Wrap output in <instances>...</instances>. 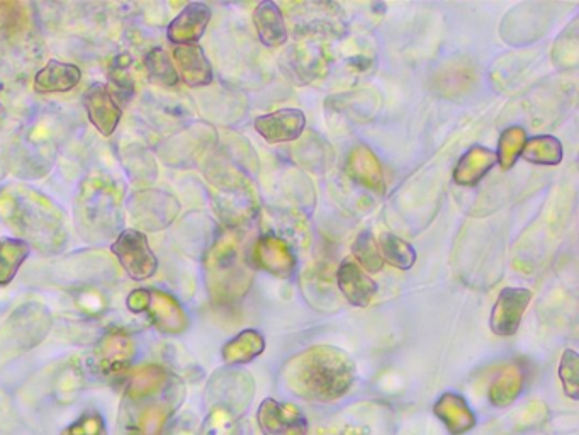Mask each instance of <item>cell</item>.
<instances>
[{
    "instance_id": "obj_1",
    "label": "cell",
    "mask_w": 579,
    "mask_h": 435,
    "mask_svg": "<svg viewBox=\"0 0 579 435\" xmlns=\"http://www.w3.org/2000/svg\"><path fill=\"white\" fill-rule=\"evenodd\" d=\"M184 398L180 381L160 366L136 369L124 393V419L130 435H162Z\"/></svg>"
},
{
    "instance_id": "obj_2",
    "label": "cell",
    "mask_w": 579,
    "mask_h": 435,
    "mask_svg": "<svg viewBox=\"0 0 579 435\" xmlns=\"http://www.w3.org/2000/svg\"><path fill=\"white\" fill-rule=\"evenodd\" d=\"M355 364L347 352L315 345L299 352L282 369V383L310 402H333L354 385Z\"/></svg>"
},
{
    "instance_id": "obj_3",
    "label": "cell",
    "mask_w": 579,
    "mask_h": 435,
    "mask_svg": "<svg viewBox=\"0 0 579 435\" xmlns=\"http://www.w3.org/2000/svg\"><path fill=\"white\" fill-rule=\"evenodd\" d=\"M0 220L45 252H57L65 242L62 211L33 189L0 191Z\"/></svg>"
},
{
    "instance_id": "obj_4",
    "label": "cell",
    "mask_w": 579,
    "mask_h": 435,
    "mask_svg": "<svg viewBox=\"0 0 579 435\" xmlns=\"http://www.w3.org/2000/svg\"><path fill=\"white\" fill-rule=\"evenodd\" d=\"M253 267L243 254L235 230L223 233L206 257V284L209 296L218 305L242 300L252 286Z\"/></svg>"
},
{
    "instance_id": "obj_5",
    "label": "cell",
    "mask_w": 579,
    "mask_h": 435,
    "mask_svg": "<svg viewBox=\"0 0 579 435\" xmlns=\"http://www.w3.org/2000/svg\"><path fill=\"white\" fill-rule=\"evenodd\" d=\"M123 194L104 177H92L82 184L77 199V225L87 240L101 242L113 238L121 228Z\"/></svg>"
},
{
    "instance_id": "obj_6",
    "label": "cell",
    "mask_w": 579,
    "mask_h": 435,
    "mask_svg": "<svg viewBox=\"0 0 579 435\" xmlns=\"http://www.w3.org/2000/svg\"><path fill=\"white\" fill-rule=\"evenodd\" d=\"M211 182L218 193V213L231 230L252 220L259 210V201L255 187L247 177H243L237 170L221 169L211 176Z\"/></svg>"
},
{
    "instance_id": "obj_7",
    "label": "cell",
    "mask_w": 579,
    "mask_h": 435,
    "mask_svg": "<svg viewBox=\"0 0 579 435\" xmlns=\"http://www.w3.org/2000/svg\"><path fill=\"white\" fill-rule=\"evenodd\" d=\"M126 306L133 313H147L153 325L165 334H180L189 323L175 298L158 289H135L128 296Z\"/></svg>"
},
{
    "instance_id": "obj_8",
    "label": "cell",
    "mask_w": 579,
    "mask_h": 435,
    "mask_svg": "<svg viewBox=\"0 0 579 435\" xmlns=\"http://www.w3.org/2000/svg\"><path fill=\"white\" fill-rule=\"evenodd\" d=\"M124 272L135 281H147L157 272L158 260L148 245V238L140 230H123L111 245Z\"/></svg>"
},
{
    "instance_id": "obj_9",
    "label": "cell",
    "mask_w": 579,
    "mask_h": 435,
    "mask_svg": "<svg viewBox=\"0 0 579 435\" xmlns=\"http://www.w3.org/2000/svg\"><path fill=\"white\" fill-rule=\"evenodd\" d=\"M179 210V203L170 194L158 191L136 194L130 206L136 225L150 232H158L169 226Z\"/></svg>"
},
{
    "instance_id": "obj_10",
    "label": "cell",
    "mask_w": 579,
    "mask_h": 435,
    "mask_svg": "<svg viewBox=\"0 0 579 435\" xmlns=\"http://www.w3.org/2000/svg\"><path fill=\"white\" fill-rule=\"evenodd\" d=\"M253 269L269 272L279 279H287L296 271V257L291 247L276 235L260 237L250 250Z\"/></svg>"
},
{
    "instance_id": "obj_11",
    "label": "cell",
    "mask_w": 579,
    "mask_h": 435,
    "mask_svg": "<svg viewBox=\"0 0 579 435\" xmlns=\"http://www.w3.org/2000/svg\"><path fill=\"white\" fill-rule=\"evenodd\" d=\"M530 301H532V293L529 289H501L491 311L490 327L493 334L500 335V337H512L517 334L523 313L529 308Z\"/></svg>"
},
{
    "instance_id": "obj_12",
    "label": "cell",
    "mask_w": 579,
    "mask_h": 435,
    "mask_svg": "<svg viewBox=\"0 0 579 435\" xmlns=\"http://www.w3.org/2000/svg\"><path fill=\"white\" fill-rule=\"evenodd\" d=\"M260 429L264 435H306L308 434V420L296 405L281 403L277 400H264L260 405Z\"/></svg>"
},
{
    "instance_id": "obj_13",
    "label": "cell",
    "mask_w": 579,
    "mask_h": 435,
    "mask_svg": "<svg viewBox=\"0 0 579 435\" xmlns=\"http://www.w3.org/2000/svg\"><path fill=\"white\" fill-rule=\"evenodd\" d=\"M253 125L265 142L272 145L296 142L303 135L306 116L301 109L284 108L259 116Z\"/></svg>"
},
{
    "instance_id": "obj_14",
    "label": "cell",
    "mask_w": 579,
    "mask_h": 435,
    "mask_svg": "<svg viewBox=\"0 0 579 435\" xmlns=\"http://www.w3.org/2000/svg\"><path fill=\"white\" fill-rule=\"evenodd\" d=\"M135 357V344L126 334H107L94 352V369L106 376L128 371Z\"/></svg>"
},
{
    "instance_id": "obj_15",
    "label": "cell",
    "mask_w": 579,
    "mask_h": 435,
    "mask_svg": "<svg viewBox=\"0 0 579 435\" xmlns=\"http://www.w3.org/2000/svg\"><path fill=\"white\" fill-rule=\"evenodd\" d=\"M84 108L90 123L102 136L113 135L123 116V109L114 101L113 92L104 85L89 87L84 94Z\"/></svg>"
},
{
    "instance_id": "obj_16",
    "label": "cell",
    "mask_w": 579,
    "mask_h": 435,
    "mask_svg": "<svg viewBox=\"0 0 579 435\" xmlns=\"http://www.w3.org/2000/svg\"><path fill=\"white\" fill-rule=\"evenodd\" d=\"M211 21V9L203 2L187 4L179 16L169 24L167 38L175 45H196L206 33Z\"/></svg>"
},
{
    "instance_id": "obj_17",
    "label": "cell",
    "mask_w": 579,
    "mask_h": 435,
    "mask_svg": "<svg viewBox=\"0 0 579 435\" xmlns=\"http://www.w3.org/2000/svg\"><path fill=\"white\" fill-rule=\"evenodd\" d=\"M337 284L345 300L360 308L371 305L372 298L377 293V284L372 281L371 276H367V272L362 271L354 260L350 259L343 260L338 267Z\"/></svg>"
},
{
    "instance_id": "obj_18",
    "label": "cell",
    "mask_w": 579,
    "mask_h": 435,
    "mask_svg": "<svg viewBox=\"0 0 579 435\" xmlns=\"http://www.w3.org/2000/svg\"><path fill=\"white\" fill-rule=\"evenodd\" d=\"M347 174L352 181L366 187L372 193L383 194L386 189L383 167L376 155L367 147H357L350 152L347 159Z\"/></svg>"
},
{
    "instance_id": "obj_19",
    "label": "cell",
    "mask_w": 579,
    "mask_h": 435,
    "mask_svg": "<svg viewBox=\"0 0 579 435\" xmlns=\"http://www.w3.org/2000/svg\"><path fill=\"white\" fill-rule=\"evenodd\" d=\"M175 63L180 72L179 77L189 87H204L213 82V68L204 50L199 45L177 46L174 50Z\"/></svg>"
},
{
    "instance_id": "obj_20",
    "label": "cell",
    "mask_w": 579,
    "mask_h": 435,
    "mask_svg": "<svg viewBox=\"0 0 579 435\" xmlns=\"http://www.w3.org/2000/svg\"><path fill=\"white\" fill-rule=\"evenodd\" d=\"M82 80V70L74 63L50 60L34 77V91L40 94L68 92L75 89Z\"/></svg>"
},
{
    "instance_id": "obj_21",
    "label": "cell",
    "mask_w": 579,
    "mask_h": 435,
    "mask_svg": "<svg viewBox=\"0 0 579 435\" xmlns=\"http://www.w3.org/2000/svg\"><path fill=\"white\" fill-rule=\"evenodd\" d=\"M253 24L257 29L260 41L265 46L276 48V46L284 45L287 41V28L282 17L281 7L265 0L260 2L257 9L253 11Z\"/></svg>"
},
{
    "instance_id": "obj_22",
    "label": "cell",
    "mask_w": 579,
    "mask_h": 435,
    "mask_svg": "<svg viewBox=\"0 0 579 435\" xmlns=\"http://www.w3.org/2000/svg\"><path fill=\"white\" fill-rule=\"evenodd\" d=\"M496 164L498 160L495 152L484 147L469 148L454 170V181L459 186H476Z\"/></svg>"
},
{
    "instance_id": "obj_23",
    "label": "cell",
    "mask_w": 579,
    "mask_h": 435,
    "mask_svg": "<svg viewBox=\"0 0 579 435\" xmlns=\"http://www.w3.org/2000/svg\"><path fill=\"white\" fill-rule=\"evenodd\" d=\"M265 349V340L255 330H245L223 347V359L230 366L247 364L259 357Z\"/></svg>"
},
{
    "instance_id": "obj_24",
    "label": "cell",
    "mask_w": 579,
    "mask_h": 435,
    "mask_svg": "<svg viewBox=\"0 0 579 435\" xmlns=\"http://www.w3.org/2000/svg\"><path fill=\"white\" fill-rule=\"evenodd\" d=\"M435 413L444 420L452 434H461L474 425L473 413L467 408L461 396L454 393H447L440 398L439 403L435 405Z\"/></svg>"
},
{
    "instance_id": "obj_25",
    "label": "cell",
    "mask_w": 579,
    "mask_h": 435,
    "mask_svg": "<svg viewBox=\"0 0 579 435\" xmlns=\"http://www.w3.org/2000/svg\"><path fill=\"white\" fill-rule=\"evenodd\" d=\"M563 155V143L559 142L556 136L542 135L527 140L520 157L529 164L559 165Z\"/></svg>"
},
{
    "instance_id": "obj_26",
    "label": "cell",
    "mask_w": 579,
    "mask_h": 435,
    "mask_svg": "<svg viewBox=\"0 0 579 435\" xmlns=\"http://www.w3.org/2000/svg\"><path fill=\"white\" fill-rule=\"evenodd\" d=\"M31 247L21 238L0 240V286H7L16 277L19 267L28 259Z\"/></svg>"
},
{
    "instance_id": "obj_27",
    "label": "cell",
    "mask_w": 579,
    "mask_h": 435,
    "mask_svg": "<svg viewBox=\"0 0 579 435\" xmlns=\"http://www.w3.org/2000/svg\"><path fill=\"white\" fill-rule=\"evenodd\" d=\"M377 245H379L381 257L384 262H388L389 266L396 267L400 271H408L415 266L416 257H418L416 250L403 238L396 237L393 233H383Z\"/></svg>"
},
{
    "instance_id": "obj_28",
    "label": "cell",
    "mask_w": 579,
    "mask_h": 435,
    "mask_svg": "<svg viewBox=\"0 0 579 435\" xmlns=\"http://www.w3.org/2000/svg\"><path fill=\"white\" fill-rule=\"evenodd\" d=\"M352 255H354L355 264L364 272L376 274L383 271L384 260L379 252L376 237L369 230L360 232L352 243Z\"/></svg>"
},
{
    "instance_id": "obj_29",
    "label": "cell",
    "mask_w": 579,
    "mask_h": 435,
    "mask_svg": "<svg viewBox=\"0 0 579 435\" xmlns=\"http://www.w3.org/2000/svg\"><path fill=\"white\" fill-rule=\"evenodd\" d=\"M523 386V374L517 366H508V368L501 371L500 376L495 379V383L491 385L490 398L493 405L496 407H505L508 403H512Z\"/></svg>"
},
{
    "instance_id": "obj_30",
    "label": "cell",
    "mask_w": 579,
    "mask_h": 435,
    "mask_svg": "<svg viewBox=\"0 0 579 435\" xmlns=\"http://www.w3.org/2000/svg\"><path fill=\"white\" fill-rule=\"evenodd\" d=\"M525 142H527V133L522 126H512L501 133L498 153H496V160L501 169H512L513 165L517 164Z\"/></svg>"
},
{
    "instance_id": "obj_31",
    "label": "cell",
    "mask_w": 579,
    "mask_h": 435,
    "mask_svg": "<svg viewBox=\"0 0 579 435\" xmlns=\"http://www.w3.org/2000/svg\"><path fill=\"white\" fill-rule=\"evenodd\" d=\"M145 65H147L150 79L155 80V82H160L167 87H174V85L179 84V72H177L172 58L162 48H153L145 58Z\"/></svg>"
},
{
    "instance_id": "obj_32",
    "label": "cell",
    "mask_w": 579,
    "mask_h": 435,
    "mask_svg": "<svg viewBox=\"0 0 579 435\" xmlns=\"http://www.w3.org/2000/svg\"><path fill=\"white\" fill-rule=\"evenodd\" d=\"M559 378L563 381L566 395L576 400L579 393V359L576 352H564L561 366H559Z\"/></svg>"
},
{
    "instance_id": "obj_33",
    "label": "cell",
    "mask_w": 579,
    "mask_h": 435,
    "mask_svg": "<svg viewBox=\"0 0 579 435\" xmlns=\"http://www.w3.org/2000/svg\"><path fill=\"white\" fill-rule=\"evenodd\" d=\"M106 420L101 413L87 412L80 415L79 419L67 425L62 435H106Z\"/></svg>"
}]
</instances>
